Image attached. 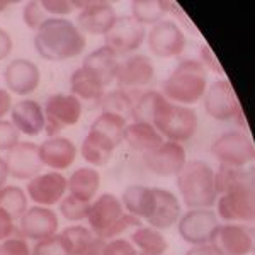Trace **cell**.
Segmentation results:
<instances>
[{"instance_id":"1","label":"cell","mask_w":255,"mask_h":255,"mask_svg":"<svg viewBox=\"0 0 255 255\" xmlns=\"http://www.w3.org/2000/svg\"><path fill=\"white\" fill-rule=\"evenodd\" d=\"M34 48L43 60L65 61L82 55L87 39L75 22L65 17H49L34 32Z\"/></svg>"},{"instance_id":"2","label":"cell","mask_w":255,"mask_h":255,"mask_svg":"<svg viewBox=\"0 0 255 255\" xmlns=\"http://www.w3.org/2000/svg\"><path fill=\"white\" fill-rule=\"evenodd\" d=\"M208 89V70L199 63V60L187 58L179 61L177 68L163 80L162 94L167 101L177 106L197 104Z\"/></svg>"},{"instance_id":"3","label":"cell","mask_w":255,"mask_h":255,"mask_svg":"<svg viewBox=\"0 0 255 255\" xmlns=\"http://www.w3.org/2000/svg\"><path fill=\"white\" fill-rule=\"evenodd\" d=\"M177 187L189 209H213L216 204L215 170L203 160H187L184 168L177 174Z\"/></svg>"},{"instance_id":"4","label":"cell","mask_w":255,"mask_h":255,"mask_svg":"<svg viewBox=\"0 0 255 255\" xmlns=\"http://www.w3.org/2000/svg\"><path fill=\"white\" fill-rule=\"evenodd\" d=\"M151 125L163 139L182 145L194 138L199 129V119L192 108L172 104L162 96L151 118Z\"/></svg>"},{"instance_id":"5","label":"cell","mask_w":255,"mask_h":255,"mask_svg":"<svg viewBox=\"0 0 255 255\" xmlns=\"http://www.w3.org/2000/svg\"><path fill=\"white\" fill-rule=\"evenodd\" d=\"M44 131L49 136H60L61 131L80 121L84 108L72 94H53L44 102Z\"/></svg>"},{"instance_id":"6","label":"cell","mask_w":255,"mask_h":255,"mask_svg":"<svg viewBox=\"0 0 255 255\" xmlns=\"http://www.w3.org/2000/svg\"><path fill=\"white\" fill-rule=\"evenodd\" d=\"M118 89L123 92L129 94L131 97L134 94H141L148 90L155 80V65L150 56L134 53V55L126 56L123 61H119L116 79Z\"/></svg>"},{"instance_id":"7","label":"cell","mask_w":255,"mask_h":255,"mask_svg":"<svg viewBox=\"0 0 255 255\" xmlns=\"http://www.w3.org/2000/svg\"><path fill=\"white\" fill-rule=\"evenodd\" d=\"M211 155L220 162V165L245 167L254 162L255 146L245 131H228L213 141Z\"/></svg>"},{"instance_id":"8","label":"cell","mask_w":255,"mask_h":255,"mask_svg":"<svg viewBox=\"0 0 255 255\" xmlns=\"http://www.w3.org/2000/svg\"><path fill=\"white\" fill-rule=\"evenodd\" d=\"M218 225H220V221H218V216L213 209L197 208L189 209L184 215H180L179 221H177V230L186 244L194 247L209 244Z\"/></svg>"},{"instance_id":"9","label":"cell","mask_w":255,"mask_h":255,"mask_svg":"<svg viewBox=\"0 0 255 255\" xmlns=\"http://www.w3.org/2000/svg\"><path fill=\"white\" fill-rule=\"evenodd\" d=\"M148 48L158 58H175L186 51V32L175 20H160L146 34Z\"/></svg>"},{"instance_id":"10","label":"cell","mask_w":255,"mask_h":255,"mask_svg":"<svg viewBox=\"0 0 255 255\" xmlns=\"http://www.w3.org/2000/svg\"><path fill=\"white\" fill-rule=\"evenodd\" d=\"M216 216L225 223H252L255 218L254 187H244L218 196Z\"/></svg>"},{"instance_id":"11","label":"cell","mask_w":255,"mask_h":255,"mask_svg":"<svg viewBox=\"0 0 255 255\" xmlns=\"http://www.w3.org/2000/svg\"><path fill=\"white\" fill-rule=\"evenodd\" d=\"M209 245L220 255H250L254 250V232L242 223L218 225Z\"/></svg>"},{"instance_id":"12","label":"cell","mask_w":255,"mask_h":255,"mask_svg":"<svg viewBox=\"0 0 255 255\" xmlns=\"http://www.w3.org/2000/svg\"><path fill=\"white\" fill-rule=\"evenodd\" d=\"M145 167L158 177H177L187 162L186 148L180 143L163 139L162 145L143 153Z\"/></svg>"},{"instance_id":"13","label":"cell","mask_w":255,"mask_h":255,"mask_svg":"<svg viewBox=\"0 0 255 255\" xmlns=\"http://www.w3.org/2000/svg\"><path fill=\"white\" fill-rule=\"evenodd\" d=\"M106 38V46L119 55H133L145 43L146 29L145 26L134 20L131 15H121L116 19Z\"/></svg>"},{"instance_id":"14","label":"cell","mask_w":255,"mask_h":255,"mask_svg":"<svg viewBox=\"0 0 255 255\" xmlns=\"http://www.w3.org/2000/svg\"><path fill=\"white\" fill-rule=\"evenodd\" d=\"M203 99L208 116L221 123L233 119L240 109V102L235 96V90L226 79L215 80L211 85H208Z\"/></svg>"},{"instance_id":"15","label":"cell","mask_w":255,"mask_h":255,"mask_svg":"<svg viewBox=\"0 0 255 255\" xmlns=\"http://www.w3.org/2000/svg\"><path fill=\"white\" fill-rule=\"evenodd\" d=\"M68 192L67 177L60 172H46L36 175L26 186L27 199L34 201L36 206L51 208L58 204L63 196Z\"/></svg>"},{"instance_id":"16","label":"cell","mask_w":255,"mask_h":255,"mask_svg":"<svg viewBox=\"0 0 255 255\" xmlns=\"http://www.w3.org/2000/svg\"><path fill=\"white\" fill-rule=\"evenodd\" d=\"M60 220L58 215L51 208L32 206L27 208L26 213L19 220V233L26 240L41 242L58 233Z\"/></svg>"},{"instance_id":"17","label":"cell","mask_w":255,"mask_h":255,"mask_svg":"<svg viewBox=\"0 0 255 255\" xmlns=\"http://www.w3.org/2000/svg\"><path fill=\"white\" fill-rule=\"evenodd\" d=\"M5 162L7 168H9V177L26 180V182L39 175L44 167L39 160L38 145L32 141H19L14 148L7 151Z\"/></svg>"},{"instance_id":"18","label":"cell","mask_w":255,"mask_h":255,"mask_svg":"<svg viewBox=\"0 0 255 255\" xmlns=\"http://www.w3.org/2000/svg\"><path fill=\"white\" fill-rule=\"evenodd\" d=\"M7 90L15 96H29L41 84V72L34 61L27 58L12 60L3 70Z\"/></svg>"},{"instance_id":"19","label":"cell","mask_w":255,"mask_h":255,"mask_svg":"<svg viewBox=\"0 0 255 255\" xmlns=\"http://www.w3.org/2000/svg\"><path fill=\"white\" fill-rule=\"evenodd\" d=\"M118 14L109 2L102 0H87L77 15V27L87 34H108L113 24L116 22Z\"/></svg>"},{"instance_id":"20","label":"cell","mask_w":255,"mask_h":255,"mask_svg":"<svg viewBox=\"0 0 255 255\" xmlns=\"http://www.w3.org/2000/svg\"><path fill=\"white\" fill-rule=\"evenodd\" d=\"M106 84L87 67H79L70 75V94L80 101L82 108L96 109L106 94Z\"/></svg>"},{"instance_id":"21","label":"cell","mask_w":255,"mask_h":255,"mask_svg":"<svg viewBox=\"0 0 255 255\" xmlns=\"http://www.w3.org/2000/svg\"><path fill=\"white\" fill-rule=\"evenodd\" d=\"M39 160L53 172H63L77 160V145L67 136H49L38 145Z\"/></svg>"},{"instance_id":"22","label":"cell","mask_w":255,"mask_h":255,"mask_svg":"<svg viewBox=\"0 0 255 255\" xmlns=\"http://www.w3.org/2000/svg\"><path fill=\"white\" fill-rule=\"evenodd\" d=\"M125 213L126 211L121 204V199L111 192H104L90 203L87 216L89 228L96 237H102Z\"/></svg>"},{"instance_id":"23","label":"cell","mask_w":255,"mask_h":255,"mask_svg":"<svg viewBox=\"0 0 255 255\" xmlns=\"http://www.w3.org/2000/svg\"><path fill=\"white\" fill-rule=\"evenodd\" d=\"M10 119L19 134L26 136H39L44 131V111L43 106L34 99H22L12 106Z\"/></svg>"},{"instance_id":"24","label":"cell","mask_w":255,"mask_h":255,"mask_svg":"<svg viewBox=\"0 0 255 255\" xmlns=\"http://www.w3.org/2000/svg\"><path fill=\"white\" fill-rule=\"evenodd\" d=\"M153 189H155V211L146 221L148 226L162 232V230L172 228L179 221L180 215H182V206H180L179 197L174 192L158 187Z\"/></svg>"},{"instance_id":"25","label":"cell","mask_w":255,"mask_h":255,"mask_svg":"<svg viewBox=\"0 0 255 255\" xmlns=\"http://www.w3.org/2000/svg\"><path fill=\"white\" fill-rule=\"evenodd\" d=\"M121 204L128 215L141 221L148 220L155 211V189L139 184L128 186L121 196Z\"/></svg>"},{"instance_id":"26","label":"cell","mask_w":255,"mask_h":255,"mask_svg":"<svg viewBox=\"0 0 255 255\" xmlns=\"http://www.w3.org/2000/svg\"><path fill=\"white\" fill-rule=\"evenodd\" d=\"M116 148L118 146L104 134H101L99 131L89 129L87 136L84 138L80 145V155L92 167H104L111 162Z\"/></svg>"},{"instance_id":"27","label":"cell","mask_w":255,"mask_h":255,"mask_svg":"<svg viewBox=\"0 0 255 255\" xmlns=\"http://www.w3.org/2000/svg\"><path fill=\"white\" fill-rule=\"evenodd\" d=\"M123 141L128 143V146L139 153L153 150L158 145H162L163 138L150 123H128L123 133Z\"/></svg>"},{"instance_id":"28","label":"cell","mask_w":255,"mask_h":255,"mask_svg":"<svg viewBox=\"0 0 255 255\" xmlns=\"http://www.w3.org/2000/svg\"><path fill=\"white\" fill-rule=\"evenodd\" d=\"M68 194L92 203L101 187V174L94 167H80L67 179Z\"/></svg>"},{"instance_id":"29","label":"cell","mask_w":255,"mask_h":255,"mask_svg":"<svg viewBox=\"0 0 255 255\" xmlns=\"http://www.w3.org/2000/svg\"><path fill=\"white\" fill-rule=\"evenodd\" d=\"M118 65V55L104 44V46H99L92 53H89L84 58L82 67H87L89 70H92L97 77H101L102 82L106 84V87H109L114 82V79H116Z\"/></svg>"},{"instance_id":"30","label":"cell","mask_w":255,"mask_h":255,"mask_svg":"<svg viewBox=\"0 0 255 255\" xmlns=\"http://www.w3.org/2000/svg\"><path fill=\"white\" fill-rule=\"evenodd\" d=\"M56 235L65 255H85L97 238L92 230L84 225H70Z\"/></svg>"},{"instance_id":"31","label":"cell","mask_w":255,"mask_h":255,"mask_svg":"<svg viewBox=\"0 0 255 255\" xmlns=\"http://www.w3.org/2000/svg\"><path fill=\"white\" fill-rule=\"evenodd\" d=\"M215 187L218 196L244 187H254V172L245 167L220 165L215 170Z\"/></svg>"},{"instance_id":"32","label":"cell","mask_w":255,"mask_h":255,"mask_svg":"<svg viewBox=\"0 0 255 255\" xmlns=\"http://www.w3.org/2000/svg\"><path fill=\"white\" fill-rule=\"evenodd\" d=\"M129 242L141 255H163L168 250V242L162 232L145 225L131 232Z\"/></svg>"},{"instance_id":"33","label":"cell","mask_w":255,"mask_h":255,"mask_svg":"<svg viewBox=\"0 0 255 255\" xmlns=\"http://www.w3.org/2000/svg\"><path fill=\"white\" fill-rule=\"evenodd\" d=\"M172 2L167 0H134L131 3V17L138 20L141 26L158 24L170 12Z\"/></svg>"},{"instance_id":"34","label":"cell","mask_w":255,"mask_h":255,"mask_svg":"<svg viewBox=\"0 0 255 255\" xmlns=\"http://www.w3.org/2000/svg\"><path fill=\"white\" fill-rule=\"evenodd\" d=\"M27 194L19 186H3L0 189V209L5 211L12 220H20L27 209Z\"/></svg>"},{"instance_id":"35","label":"cell","mask_w":255,"mask_h":255,"mask_svg":"<svg viewBox=\"0 0 255 255\" xmlns=\"http://www.w3.org/2000/svg\"><path fill=\"white\" fill-rule=\"evenodd\" d=\"M133 104L134 99L129 94L123 92L119 89L109 90L104 94L101 101V109L102 113H109V114H116V116L123 119H131V113H133Z\"/></svg>"},{"instance_id":"36","label":"cell","mask_w":255,"mask_h":255,"mask_svg":"<svg viewBox=\"0 0 255 255\" xmlns=\"http://www.w3.org/2000/svg\"><path fill=\"white\" fill-rule=\"evenodd\" d=\"M126 125H128L126 119L119 118L116 114L101 113V116L96 118V121L92 123L90 129L99 131V133L104 134L106 138H109L114 145L119 146L123 143V133H125Z\"/></svg>"},{"instance_id":"37","label":"cell","mask_w":255,"mask_h":255,"mask_svg":"<svg viewBox=\"0 0 255 255\" xmlns=\"http://www.w3.org/2000/svg\"><path fill=\"white\" fill-rule=\"evenodd\" d=\"M160 99H162V94L157 92V90L148 89L145 92H141L134 99L131 119H134L136 123H150L151 125V118H153V113L157 109Z\"/></svg>"},{"instance_id":"38","label":"cell","mask_w":255,"mask_h":255,"mask_svg":"<svg viewBox=\"0 0 255 255\" xmlns=\"http://www.w3.org/2000/svg\"><path fill=\"white\" fill-rule=\"evenodd\" d=\"M58 204H60V213L65 220L73 221V223L87 220L89 209H90V203H87V201H82L79 197H75L67 192Z\"/></svg>"},{"instance_id":"39","label":"cell","mask_w":255,"mask_h":255,"mask_svg":"<svg viewBox=\"0 0 255 255\" xmlns=\"http://www.w3.org/2000/svg\"><path fill=\"white\" fill-rule=\"evenodd\" d=\"M87 0H43L41 7L48 14V17H65L75 10H80Z\"/></svg>"},{"instance_id":"40","label":"cell","mask_w":255,"mask_h":255,"mask_svg":"<svg viewBox=\"0 0 255 255\" xmlns=\"http://www.w3.org/2000/svg\"><path fill=\"white\" fill-rule=\"evenodd\" d=\"M141 225H143L141 220H138V218H134V216H131V215H128V213H125V215L119 218V220L113 226H111V228L104 233V235L99 237V238H102V240H114V238H123V235H126V233H129V232H133V230L139 228Z\"/></svg>"},{"instance_id":"41","label":"cell","mask_w":255,"mask_h":255,"mask_svg":"<svg viewBox=\"0 0 255 255\" xmlns=\"http://www.w3.org/2000/svg\"><path fill=\"white\" fill-rule=\"evenodd\" d=\"M22 19L24 22H26V26L29 27V29H38L41 24L44 22L48 17V14L43 10V7H41V2H34V0H31V2H27L26 5H24V10H22Z\"/></svg>"},{"instance_id":"42","label":"cell","mask_w":255,"mask_h":255,"mask_svg":"<svg viewBox=\"0 0 255 255\" xmlns=\"http://www.w3.org/2000/svg\"><path fill=\"white\" fill-rule=\"evenodd\" d=\"M20 134L7 119H0V151H9L20 141Z\"/></svg>"},{"instance_id":"43","label":"cell","mask_w":255,"mask_h":255,"mask_svg":"<svg viewBox=\"0 0 255 255\" xmlns=\"http://www.w3.org/2000/svg\"><path fill=\"white\" fill-rule=\"evenodd\" d=\"M102 255H138V250L128 238H114L106 240Z\"/></svg>"},{"instance_id":"44","label":"cell","mask_w":255,"mask_h":255,"mask_svg":"<svg viewBox=\"0 0 255 255\" xmlns=\"http://www.w3.org/2000/svg\"><path fill=\"white\" fill-rule=\"evenodd\" d=\"M0 255H32L26 238L10 237L0 244Z\"/></svg>"},{"instance_id":"45","label":"cell","mask_w":255,"mask_h":255,"mask_svg":"<svg viewBox=\"0 0 255 255\" xmlns=\"http://www.w3.org/2000/svg\"><path fill=\"white\" fill-rule=\"evenodd\" d=\"M199 63L203 65L208 72L211 70V72H216V73H220V75H223V68L220 67V61L216 60L215 53L211 51V48H209L208 44H203V46L199 48Z\"/></svg>"},{"instance_id":"46","label":"cell","mask_w":255,"mask_h":255,"mask_svg":"<svg viewBox=\"0 0 255 255\" xmlns=\"http://www.w3.org/2000/svg\"><path fill=\"white\" fill-rule=\"evenodd\" d=\"M15 233V221L0 209V244L7 238H10Z\"/></svg>"},{"instance_id":"47","label":"cell","mask_w":255,"mask_h":255,"mask_svg":"<svg viewBox=\"0 0 255 255\" xmlns=\"http://www.w3.org/2000/svg\"><path fill=\"white\" fill-rule=\"evenodd\" d=\"M14 43H12V36L3 27H0V60H5L12 53Z\"/></svg>"},{"instance_id":"48","label":"cell","mask_w":255,"mask_h":255,"mask_svg":"<svg viewBox=\"0 0 255 255\" xmlns=\"http://www.w3.org/2000/svg\"><path fill=\"white\" fill-rule=\"evenodd\" d=\"M12 111V96L7 89H0V119H3Z\"/></svg>"},{"instance_id":"49","label":"cell","mask_w":255,"mask_h":255,"mask_svg":"<svg viewBox=\"0 0 255 255\" xmlns=\"http://www.w3.org/2000/svg\"><path fill=\"white\" fill-rule=\"evenodd\" d=\"M184 255H220V254H218L209 244H204V245L191 247V249H189Z\"/></svg>"},{"instance_id":"50","label":"cell","mask_w":255,"mask_h":255,"mask_svg":"<svg viewBox=\"0 0 255 255\" xmlns=\"http://www.w3.org/2000/svg\"><path fill=\"white\" fill-rule=\"evenodd\" d=\"M170 12H174V14L177 15V17H179L180 20H182V22H184V26H186L189 31H191V32H194V34H197V29L194 27V24H192L191 20L187 19V15L184 14V10H182V9H179V5H177L175 2H172V5H170Z\"/></svg>"},{"instance_id":"51","label":"cell","mask_w":255,"mask_h":255,"mask_svg":"<svg viewBox=\"0 0 255 255\" xmlns=\"http://www.w3.org/2000/svg\"><path fill=\"white\" fill-rule=\"evenodd\" d=\"M7 180H9V168H7L5 158L0 157V189L7 186Z\"/></svg>"},{"instance_id":"52","label":"cell","mask_w":255,"mask_h":255,"mask_svg":"<svg viewBox=\"0 0 255 255\" xmlns=\"http://www.w3.org/2000/svg\"><path fill=\"white\" fill-rule=\"evenodd\" d=\"M104 244H106V240H102V238L97 237L85 255H102V252H104Z\"/></svg>"},{"instance_id":"53","label":"cell","mask_w":255,"mask_h":255,"mask_svg":"<svg viewBox=\"0 0 255 255\" xmlns=\"http://www.w3.org/2000/svg\"><path fill=\"white\" fill-rule=\"evenodd\" d=\"M12 7V2H7V0H0V14L5 10H9Z\"/></svg>"},{"instance_id":"54","label":"cell","mask_w":255,"mask_h":255,"mask_svg":"<svg viewBox=\"0 0 255 255\" xmlns=\"http://www.w3.org/2000/svg\"><path fill=\"white\" fill-rule=\"evenodd\" d=\"M138 255H141V254H138Z\"/></svg>"}]
</instances>
